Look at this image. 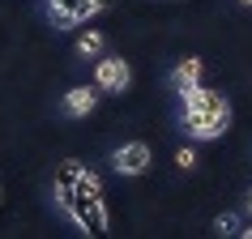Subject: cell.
<instances>
[{"instance_id": "cell-1", "label": "cell", "mask_w": 252, "mask_h": 239, "mask_svg": "<svg viewBox=\"0 0 252 239\" xmlns=\"http://www.w3.org/2000/svg\"><path fill=\"white\" fill-rule=\"evenodd\" d=\"M180 120L192 141H214L231 128V107L218 90H205V86H192L184 94V107H180Z\"/></svg>"}, {"instance_id": "cell-2", "label": "cell", "mask_w": 252, "mask_h": 239, "mask_svg": "<svg viewBox=\"0 0 252 239\" xmlns=\"http://www.w3.org/2000/svg\"><path fill=\"white\" fill-rule=\"evenodd\" d=\"M111 0H47V13H52L56 30H73L81 22H90L98 9H107Z\"/></svg>"}, {"instance_id": "cell-3", "label": "cell", "mask_w": 252, "mask_h": 239, "mask_svg": "<svg viewBox=\"0 0 252 239\" xmlns=\"http://www.w3.org/2000/svg\"><path fill=\"white\" fill-rule=\"evenodd\" d=\"M68 218H73L86 235H107V205H103V197H81V192H77Z\"/></svg>"}, {"instance_id": "cell-4", "label": "cell", "mask_w": 252, "mask_h": 239, "mask_svg": "<svg viewBox=\"0 0 252 239\" xmlns=\"http://www.w3.org/2000/svg\"><path fill=\"white\" fill-rule=\"evenodd\" d=\"M128 81H133V73H128V64H124L120 56H107V60H98V68H94V86L107 90V94H124Z\"/></svg>"}, {"instance_id": "cell-5", "label": "cell", "mask_w": 252, "mask_h": 239, "mask_svg": "<svg viewBox=\"0 0 252 239\" xmlns=\"http://www.w3.org/2000/svg\"><path fill=\"white\" fill-rule=\"evenodd\" d=\"M111 167H116L120 175H141L150 167V146H146V141H128V146H120L116 154H111Z\"/></svg>"}, {"instance_id": "cell-6", "label": "cell", "mask_w": 252, "mask_h": 239, "mask_svg": "<svg viewBox=\"0 0 252 239\" xmlns=\"http://www.w3.org/2000/svg\"><path fill=\"white\" fill-rule=\"evenodd\" d=\"M192 86H201V60L197 56H188V60H180L171 68V90L175 94H188Z\"/></svg>"}, {"instance_id": "cell-7", "label": "cell", "mask_w": 252, "mask_h": 239, "mask_svg": "<svg viewBox=\"0 0 252 239\" xmlns=\"http://www.w3.org/2000/svg\"><path fill=\"white\" fill-rule=\"evenodd\" d=\"M94 107H98V94H94L90 86H73V90L64 94V111H68V116H77V120L90 116Z\"/></svg>"}, {"instance_id": "cell-8", "label": "cell", "mask_w": 252, "mask_h": 239, "mask_svg": "<svg viewBox=\"0 0 252 239\" xmlns=\"http://www.w3.org/2000/svg\"><path fill=\"white\" fill-rule=\"evenodd\" d=\"M103 34H98V30H86V34H81V39H77V52L81 56H103Z\"/></svg>"}, {"instance_id": "cell-9", "label": "cell", "mask_w": 252, "mask_h": 239, "mask_svg": "<svg viewBox=\"0 0 252 239\" xmlns=\"http://www.w3.org/2000/svg\"><path fill=\"white\" fill-rule=\"evenodd\" d=\"M214 231H218V235H239L244 222H239V213H218V218H214Z\"/></svg>"}, {"instance_id": "cell-10", "label": "cell", "mask_w": 252, "mask_h": 239, "mask_svg": "<svg viewBox=\"0 0 252 239\" xmlns=\"http://www.w3.org/2000/svg\"><path fill=\"white\" fill-rule=\"evenodd\" d=\"M77 192L81 197H103V179L94 171H81V179H77Z\"/></svg>"}, {"instance_id": "cell-11", "label": "cell", "mask_w": 252, "mask_h": 239, "mask_svg": "<svg viewBox=\"0 0 252 239\" xmlns=\"http://www.w3.org/2000/svg\"><path fill=\"white\" fill-rule=\"evenodd\" d=\"M81 171H86V167H81V162H73V158H68L64 167H60V175H56V184H64V188H77Z\"/></svg>"}, {"instance_id": "cell-12", "label": "cell", "mask_w": 252, "mask_h": 239, "mask_svg": "<svg viewBox=\"0 0 252 239\" xmlns=\"http://www.w3.org/2000/svg\"><path fill=\"white\" fill-rule=\"evenodd\" d=\"M175 167H180V171H192V167H197V154H192V149H180V154H175Z\"/></svg>"}, {"instance_id": "cell-13", "label": "cell", "mask_w": 252, "mask_h": 239, "mask_svg": "<svg viewBox=\"0 0 252 239\" xmlns=\"http://www.w3.org/2000/svg\"><path fill=\"white\" fill-rule=\"evenodd\" d=\"M239 235H244V239H252V222H248V226H244V231H239Z\"/></svg>"}, {"instance_id": "cell-14", "label": "cell", "mask_w": 252, "mask_h": 239, "mask_svg": "<svg viewBox=\"0 0 252 239\" xmlns=\"http://www.w3.org/2000/svg\"><path fill=\"white\" fill-rule=\"evenodd\" d=\"M248 213H252V192H248Z\"/></svg>"}, {"instance_id": "cell-15", "label": "cell", "mask_w": 252, "mask_h": 239, "mask_svg": "<svg viewBox=\"0 0 252 239\" xmlns=\"http://www.w3.org/2000/svg\"><path fill=\"white\" fill-rule=\"evenodd\" d=\"M239 4H252V0H239Z\"/></svg>"}]
</instances>
